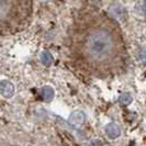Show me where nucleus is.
<instances>
[{"instance_id":"0eeeda50","label":"nucleus","mask_w":146,"mask_h":146,"mask_svg":"<svg viewBox=\"0 0 146 146\" xmlns=\"http://www.w3.org/2000/svg\"><path fill=\"white\" fill-rule=\"evenodd\" d=\"M41 62H42V64H43L44 66L50 67V66L53 65L54 59H53L52 54H50L48 52H43V53L41 54Z\"/></svg>"},{"instance_id":"6e6552de","label":"nucleus","mask_w":146,"mask_h":146,"mask_svg":"<svg viewBox=\"0 0 146 146\" xmlns=\"http://www.w3.org/2000/svg\"><path fill=\"white\" fill-rule=\"evenodd\" d=\"M133 101V97L130 94H122L119 97V102L122 106H129Z\"/></svg>"},{"instance_id":"423d86ee","label":"nucleus","mask_w":146,"mask_h":146,"mask_svg":"<svg viewBox=\"0 0 146 146\" xmlns=\"http://www.w3.org/2000/svg\"><path fill=\"white\" fill-rule=\"evenodd\" d=\"M41 97L45 102H50L52 99L54 98V90L50 86H45L41 90Z\"/></svg>"},{"instance_id":"7ed1b4c3","label":"nucleus","mask_w":146,"mask_h":146,"mask_svg":"<svg viewBox=\"0 0 146 146\" xmlns=\"http://www.w3.org/2000/svg\"><path fill=\"white\" fill-rule=\"evenodd\" d=\"M0 94L6 98L12 97L15 94V86L12 85V82L8 80L0 81Z\"/></svg>"},{"instance_id":"39448f33","label":"nucleus","mask_w":146,"mask_h":146,"mask_svg":"<svg viewBox=\"0 0 146 146\" xmlns=\"http://www.w3.org/2000/svg\"><path fill=\"white\" fill-rule=\"evenodd\" d=\"M69 122L73 125H81L85 122V114L81 111H74L69 115Z\"/></svg>"},{"instance_id":"f257e3e1","label":"nucleus","mask_w":146,"mask_h":146,"mask_svg":"<svg viewBox=\"0 0 146 146\" xmlns=\"http://www.w3.org/2000/svg\"><path fill=\"white\" fill-rule=\"evenodd\" d=\"M69 59L79 73L108 79L126 73L130 55L122 30L104 11L84 7L74 17L69 33Z\"/></svg>"},{"instance_id":"1a4fd4ad","label":"nucleus","mask_w":146,"mask_h":146,"mask_svg":"<svg viewBox=\"0 0 146 146\" xmlns=\"http://www.w3.org/2000/svg\"><path fill=\"white\" fill-rule=\"evenodd\" d=\"M139 57H141V60L143 62V64L146 65V47H144V48L141 51V55H139Z\"/></svg>"},{"instance_id":"f03ea898","label":"nucleus","mask_w":146,"mask_h":146,"mask_svg":"<svg viewBox=\"0 0 146 146\" xmlns=\"http://www.w3.org/2000/svg\"><path fill=\"white\" fill-rule=\"evenodd\" d=\"M33 0H0V36L25 30L33 19Z\"/></svg>"},{"instance_id":"9d476101","label":"nucleus","mask_w":146,"mask_h":146,"mask_svg":"<svg viewBox=\"0 0 146 146\" xmlns=\"http://www.w3.org/2000/svg\"><path fill=\"white\" fill-rule=\"evenodd\" d=\"M143 8H144V11L146 12V0L144 1V3H143Z\"/></svg>"},{"instance_id":"20e7f679","label":"nucleus","mask_w":146,"mask_h":146,"mask_svg":"<svg viewBox=\"0 0 146 146\" xmlns=\"http://www.w3.org/2000/svg\"><path fill=\"white\" fill-rule=\"evenodd\" d=\"M106 133L110 139H117L121 134V129L115 123H110L106 126Z\"/></svg>"}]
</instances>
